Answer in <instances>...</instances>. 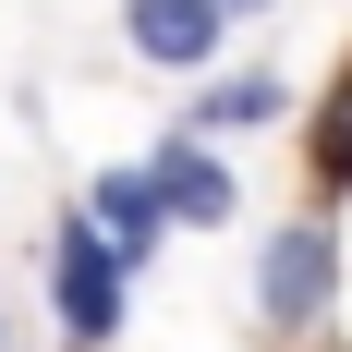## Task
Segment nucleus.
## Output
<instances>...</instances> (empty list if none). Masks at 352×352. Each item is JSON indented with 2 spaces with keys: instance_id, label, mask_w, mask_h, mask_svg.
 Segmentation results:
<instances>
[{
  "instance_id": "f257e3e1",
  "label": "nucleus",
  "mask_w": 352,
  "mask_h": 352,
  "mask_svg": "<svg viewBox=\"0 0 352 352\" xmlns=\"http://www.w3.org/2000/svg\"><path fill=\"white\" fill-rule=\"evenodd\" d=\"M328 304H340V207H292L255 243V340L267 352H316Z\"/></svg>"
},
{
  "instance_id": "f03ea898",
  "label": "nucleus",
  "mask_w": 352,
  "mask_h": 352,
  "mask_svg": "<svg viewBox=\"0 0 352 352\" xmlns=\"http://www.w3.org/2000/svg\"><path fill=\"white\" fill-rule=\"evenodd\" d=\"M49 316H61V352H109L122 328H134V255L109 243L85 207H61L49 219Z\"/></svg>"
},
{
  "instance_id": "7ed1b4c3",
  "label": "nucleus",
  "mask_w": 352,
  "mask_h": 352,
  "mask_svg": "<svg viewBox=\"0 0 352 352\" xmlns=\"http://www.w3.org/2000/svg\"><path fill=\"white\" fill-rule=\"evenodd\" d=\"M146 170H158V195H170L182 231H231V219H243V158L219 134H195V122H170V134L146 146Z\"/></svg>"
},
{
  "instance_id": "20e7f679",
  "label": "nucleus",
  "mask_w": 352,
  "mask_h": 352,
  "mask_svg": "<svg viewBox=\"0 0 352 352\" xmlns=\"http://www.w3.org/2000/svg\"><path fill=\"white\" fill-rule=\"evenodd\" d=\"M73 207L98 219V231H109L122 255H134V280L158 267V243L182 231V219H170V195H158V170H146V158H109V170H85V195H73Z\"/></svg>"
},
{
  "instance_id": "39448f33",
  "label": "nucleus",
  "mask_w": 352,
  "mask_h": 352,
  "mask_svg": "<svg viewBox=\"0 0 352 352\" xmlns=\"http://www.w3.org/2000/svg\"><path fill=\"white\" fill-rule=\"evenodd\" d=\"M122 49L158 73H207L231 49V0H122Z\"/></svg>"
},
{
  "instance_id": "423d86ee",
  "label": "nucleus",
  "mask_w": 352,
  "mask_h": 352,
  "mask_svg": "<svg viewBox=\"0 0 352 352\" xmlns=\"http://www.w3.org/2000/svg\"><path fill=\"white\" fill-rule=\"evenodd\" d=\"M195 134H219V146H243V134H267V122H292V73H267V61H243V73H219V85H195V109H182Z\"/></svg>"
},
{
  "instance_id": "0eeeda50",
  "label": "nucleus",
  "mask_w": 352,
  "mask_h": 352,
  "mask_svg": "<svg viewBox=\"0 0 352 352\" xmlns=\"http://www.w3.org/2000/svg\"><path fill=\"white\" fill-rule=\"evenodd\" d=\"M352 195V61L328 73V98L304 109V207H340Z\"/></svg>"
},
{
  "instance_id": "6e6552de",
  "label": "nucleus",
  "mask_w": 352,
  "mask_h": 352,
  "mask_svg": "<svg viewBox=\"0 0 352 352\" xmlns=\"http://www.w3.org/2000/svg\"><path fill=\"white\" fill-rule=\"evenodd\" d=\"M0 352H25V328H12V304H0Z\"/></svg>"
},
{
  "instance_id": "1a4fd4ad",
  "label": "nucleus",
  "mask_w": 352,
  "mask_h": 352,
  "mask_svg": "<svg viewBox=\"0 0 352 352\" xmlns=\"http://www.w3.org/2000/svg\"><path fill=\"white\" fill-rule=\"evenodd\" d=\"M231 12H280V0H231Z\"/></svg>"
}]
</instances>
